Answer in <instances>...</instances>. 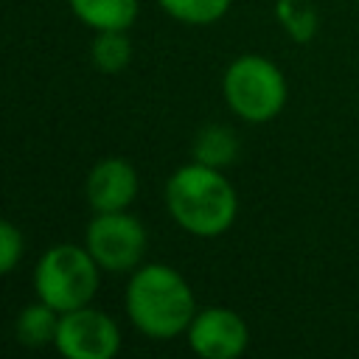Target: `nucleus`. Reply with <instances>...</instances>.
<instances>
[{"instance_id": "obj_1", "label": "nucleus", "mask_w": 359, "mask_h": 359, "mask_svg": "<svg viewBox=\"0 0 359 359\" xmlns=\"http://www.w3.org/2000/svg\"><path fill=\"white\" fill-rule=\"evenodd\" d=\"M168 210L194 236H219L236 219V194L230 182L205 163L180 168L165 188Z\"/></svg>"}, {"instance_id": "obj_2", "label": "nucleus", "mask_w": 359, "mask_h": 359, "mask_svg": "<svg viewBox=\"0 0 359 359\" xmlns=\"http://www.w3.org/2000/svg\"><path fill=\"white\" fill-rule=\"evenodd\" d=\"M126 311L146 337L168 339L194 320V294L171 266L151 264L129 280Z\"/></svg>"}, {"instance_id": "obj_3", "label": "nucleus", "mask_w": 359, "mask_h": 359, "mask_svg": "<svg viewBox=\"0 0 359 359\" xmlns=\"http://www.w3.org/2000/svg\"><path fill=\"white\" fill-rule=\"evenodd\" d=\"M36 294L56 311H73L90 303L98 286V269L90 250L73 244L50 247L36 266L34 275Z\"/></svg>"}, {"instance_id": "obj_4", "label": "nucleus", "mask_w": 359, "mask_h": 359, "mask_svg": "<svg viewBox=\"0 0 359 359\" xmlns=\"http://www.w3.org/2000/svg\"><path fill=\"white\" fill-rule=\"evenodd\" d=\"M224 98L236 115L261 123L280 112L286 101V81L269 59L241 56L224 73Z\"/></svg>"}, {"instance_id": "obj_5", "label": "nucleus", "mask_w": 359, "mask_h": 359, "mask_svg": "<svg viewBox=\"0 0 359 359\" xmlns=\"http://www.w3.org/2000/svg\"><path fill=\"white\" fill-rule=\"evenodd\" d=\"M143 247H146V233L140 222L121 210L98 213L87 227V250L95 258V264H101L104 269L123 272L135 266L143 255Z\"/></svg>"}, {"instance_id": "obj_6", "label": "nucleus", "mask_w": 359, "mask_h": 359, "mask_svg": "<svg viewBox=\"0 0 359 359\" xmlns=\"http://www.w3.org/2000/svg\"><path fill=\"white\" fill-rule=\"evenodd\" d=\"M56 348L67 359H109L118 345V325L93 309H73L62 311L59 328H56Z\"/></svg>"}, {"instance_id": "obj_7", "label": "nucleus", "mask_w": 359, "mask_h": 359, "mask_svg": "<svg viewBox=\"0 0 359 359\" xmlns=\"http://www.w3.org/2000/svg\"><path fill=\"white\" fill-rule=\"evenodd\" d=\"M188 339L205 359H233L247 348V325L230 309H205L191 320Z\"/></svg>"}, {"instance_id": "obj_8", "label": "nucleus", "mask_w": 359, "mask_h": 359, "mask_svg": "<svg viewBox=\"0 0 359 359\" xmlns=\"http://www.w3.org/2000/svg\"><path fill=\"white\" fill-rule=\"evenodd\" d=\"M135 191H137V174L126 160L109 157L90 171L87 196L98 213L123 210L135 199Z\"/></svg>"}, {"instance_id": "obj_9", "label": "nucleus", "mask_w": 359, "mask_h": 359, "mask_svg": "<svg viewBox=\"0 0 359 359\" xmlns=\"http://www.w3.org/2000/svg\"><path fill=\"white\" fill-rule=\"evenodd\" d=\"M79 20L98 31H126L135 22L137 0H70Z\"/></svg>"}, {"instance_id": "obj_10", "label": "nucleus", "mask_w": 359, "mask_h": 359, "mask_svg": "<svg viewBox=\"0 0 359 359\" xmlns=\"http://www.w3.org/2000/svg\"><path fill=\"white\" fill-rule=\"evenodd\" d=\"M56 328H59V317L56 309H50L48 303L28 306L17 320V334L28 345H45L56 339Z\"/></svg>"}, {"instance_id": "obj_11", "label": "nucleus", "mask_w": 359, "mask_h": 359, "mask_svg": "<svg viewBox=\"0 0 359 359\" xmlns=\"http://www.w3.org/2000/svg\"><path fill=\"white\" fill-rule=\"evenodd\" d=\"M278 20L283 22V28L289 31L292 39L297 42H309L317 31V11L311 0H278L275 6Z\"/></svg>"}, {"instance_id": "obj_12", "label": "nucleus", "mask_w": 359, "mask_h": 359, "mask_svg": "<svg viewBox=\"0 0 359 359\" xmlns=\"http://www.w3.org/2000/svg\"><path fill=\"white\" fill-rule=\"evenodd\" d=\"M129 56H132V48L123 31H101V36L93 42V59L104 73L123 70Z\"/></svg>"}, {"instance_id": "obj_13", "label": "nucleus", "mask_w": 359, "mask_h": 359, "mask_svg": "<svg viewBox=\"0 0 359 359\" xmlns=\"http://www.w3.org/2000/svg\"><path fill=\"white\" fill-rule=\"evenodd\" d=\"M160 6H163L171 17L182 20V22L205 25V22L219 20V17L227 11L230 0H160Z\"/></svg>"}, {"instance_id": "obj_14", "label": "nucleus", "mask_w": 359, "mask_h": 359, "mask_svg": "<svg viewBox=\"0 0 359 359\" xmlns=\"http://www.w3.org/2000/svg\"><path fill=\"white\" fill-rule=\"evenodd\" d=\"M233 154H236V140H233L230 129L210 126L196 140V157L205 165H224L233 160Z\"/></svg>"}, {"instance_id": "obj_15", "label": "nucleus", "mask_w": 359, "mask_h": 359, "mask_svg": "<svg viewBox=\"0 0 359 359\" xmlns=\"http://www.w3.org/2000/svg\"><path fill=\"white\" fill-rule=\"evenodd\" d=\"M22 255V236L14 224L0 219V275L11 272Z\"/></svg>"}]
</instances>
